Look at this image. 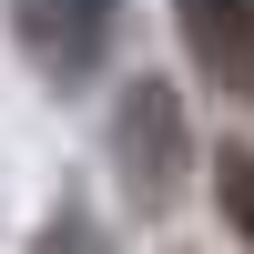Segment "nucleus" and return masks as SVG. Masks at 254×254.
Here are the masks:
<instances>
[{
	"mask_svg": "<svg viewBox=\"0 0 254 254\" xmlns=\"http://www.w3.org/2000/svg\"><path fill=\"white\" fill-rule=\"evenodd\" d=\"M20 41L51 81H92L112 41V0H20Z\"/></svg>",
	"mask_w": 254,
	"mask_h": 254,
	"instance_id": "obj_2",
	"label": "nucleus"
},
{
	"mask_svg": "<svg viewBox=\"0 0 254 254\" xmlns=\"http://www.w3.org/2000/svg\"><path fill=\"white\" fill-rule=\"evenodd\" d=\"M112 153H122V183L142 203H173V183H183V102H173V81H132L122 92Z\"/></svg>",
	"mask_w": 254,
	"mask_h": 254,
	"instance_id": "obj_1",
	"label": "nucleus"
},
{
	"mask_svg": "<svg viewBox=\"0 0 254 254\" xmlns=\"http://www.w3.org/2000/svg\"><path fill=\"white\" fill-rule=\"evenodd\" d=\"M41 254H102V234H92V224H81V214H61L51 234H41Z\"/></svg>",
	"mask_w": 254,
	"mask_h": 254,
	"instance_id": "obj_5",
	"label": "nucleus"
},
{
	"mask_svg": "<svg viewBox=\"0 0 254 254\" xmlns=\"http://www.w3.org/2000/svg\"><path fill=\"white\" fill-rule=\"evenodd\" d=\"M173 20H183V41H193L203 71L254 102V0H173Z\"/></svg>",
	"mask_w": 254,
	"mask_h": 254,
	"instance_id": "obj_3",
	"label": "nucleus"
},
{
	"mask_svg": "<svg viewBox=\"0 0 254 254\" xmlns=\"http://www.w3.org/2000/svg\"><path fill=\"white\" fill-rule=\"evenodd\" d=\"M214 193H224V224L254 244V153H244V142H224V153H214Z\"/></svg>",
	"mask_w": 254,
	"mask_h": 254,
	"instance_id": "obj_4",
	"label": "nucleus"
}]
</instances>
